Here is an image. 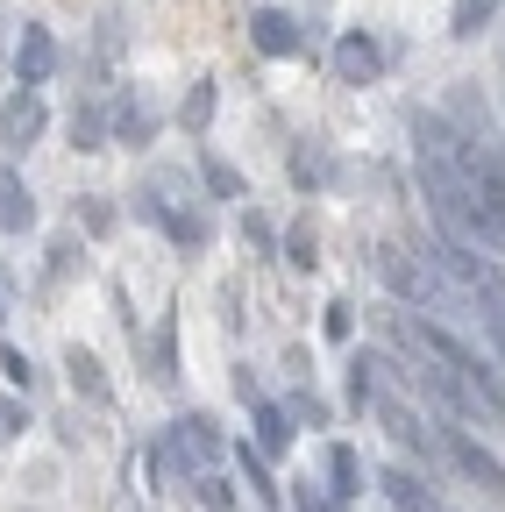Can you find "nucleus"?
Returning <instances> with one entry per match:
<instances>
[{
  "label": "nucleus",
  "mask_w": 505,
  "mask_h": 512,
  "mask_svg": "<svg viewBox=\"0 0 505 512\" xmlns=\"http://www.w3.org/2000/svg\"><path fill=\"white\" fill-rule=\"evenodd\" d=\"M413 164H420V200H427V221L463 242V249H505V235L491 228L484 200H477V178H470V157H463V136L449 128L441 107H420L413 114Z\"/></svg>",
  "instance_id": "f257e3e1"
},
{
  "label": "nucleus",
  "mask_w": 505,
  "mask_h": 512,
  "mask_svg": "<svg viewBox=\"0 0 505 512\" xmlns=\"http://www.w3.org/2000/svg\"><path fill=\"white\" fill-rule=\"evenodd\" d=\"M441 470H456L463 484H477L484 498H505V463L484 441H470L463 427H441Z\"/></svg>",
  "instance_id": "f03ea898"
},
{
  "label": "nucleus",
  "mask_w": 505,
  "mask_h": 512,
  "mask_svg": "<svg viewBox=\"0 0 505 512\" xmlns=\"http://www.w3.org/2000/svg\"><path fill=\"white\" fill-rule=\"evenodd\" d=\"M157 128H164V107H157V93L136 79V86H121V100H114V143H129V150H143V143H157Z\"/></svg>",
  "instance_id": "7ed1b4c3"
},
{
  "label": "nucleus",
  "mask_w": 505,
  "mask_h": 512,
  "mask_svg": "<svg viewBox=\"0 0 505 512\" xmlns=\"http://www.w3.org/2000/svg\"><path fill=\"white\" fill-rule=\"evenodd\" d=\"M50 72H57V36L43 22H22V36H15V79L22 86H43Z\"/></svg>",
  "instance_id": "20e7f679"
},
{
  "label": "nucleus",
  "mask_w": 505,
  "mask_h": 512,
  "mask_svg": "<svg viewBox=\"0 0 505 512\" xmlns=\"http://www.w3.org/2000/svg\"><path fill=\"white\" fill-rule=\"evenodd\" d=\"M249 43H257L264 57H299L306 50V29L285 8H257V15H249Z\"/></svg>",
  "instance_id": "39448f33"
},
{
  "label": "nucleus",
  "mask_w": 505,
  "mask_h": 512,
  "mask_svg": "<svg viewBox=\"0 0 505 512\" xmlns=\"http://www.w3.org/2000/svg\"><path fill=\"white\" fill-rule=\"evenodd\" d=\"M171 448H178V463H193L200 477L214 470V456H221V434H214V420L207 413H185L178 427H171Z\"/></svg>",
  "instance_id": "423d86ee"
},
{
  "label": "nucleus",
  "mask_w": 505,
  "mask_h": 512,
  "mask_svg": "<svg viewBox=\"0 0 505 512\" xmlns=\"http://www.w3.org/2000/svg\"><path fill=\"white\" fill-rule=\"evenodd\" d=\"M36 136H43V100H36V86H22V93H8V107H0V143L29 150Z\"/></svg>",
  "instance_id": "0eeeda50"
},
{
  "label": "nucleus",
  "mask_w": 505,
  "mask_h": 512,
  "mask_svg": "<svg viewBox=\"0 0 505 512\" xmlns=\"http://www.w3.org/2000/svg\"><path fill=\"white\" fill-rule=\"evenodd\" d=\"M377 72H385V50H377L363 29H349V36L335 43V79H342V86H370Z\"/></svg>",
  "instance_id": "6e6552de"
},
{
  "label": "nucleus",
  "mask_w": 505,
  "mask_h": 512,
  "mask_svg": "<svg viewBox=\"0 0 505 512\" xmlns=\"http://www.w3.org/2000/svg\"><path fill=\"white\" fill-rule=\"evenodd\" d=\"M285 171H292V185H299V192H328L335 157H328V143H321V136H299V143H292V157H285Z\"/></svg>",
  "instance_id": "1a4fd4ad"
},
{
  "label": "nucleus",
  "mask_w": 505,
  "mask_h": 512,
  "mask_svg": "<svg viewBox=\"0 0 505 512\" xmlns=\"http://www.w3.org/2000/svg\"><path fill=\"white\" fill-rule=\"evenodd\" d=\"M65 377H72V399H86V406H107L114 399V384H107V370H100V356L93 349H65Z\"/></svg>",
  "instance_id": "9d476101"
},
{
  "label": "nucleus",
  "mask_w": 505,
  "mask_h": 512,
  "mask_svg": "<svg viewBox=\"0 0 505 512\" xmlns=\"http://www.w3.org/2000/svg\"><path fill=\"white\" fill-rule=\"evenodd\" d=\"M0 228H8V235L36 228V200H29V185H22L15 164H0Z\"/></svg>",
  "instance_id": "9b49d317"
},
{
  "label": "nucleus",
  "mask_w": 505,
  "mask_h": 512,
  "mask_svg": "<svg viewBox=\"0 0 505 512\" xmlns=\"http://www.w3.org/2000/svg\"><path fill=\"white\" fill-rule=\"evenodd\" d=\"M249 420H257V456H285V448H292V413L285 406H271V399H257V406H249Z\"/></svg>",
  "instance_id": "f8f14e48"
},
{
  "label": "nucleus",
  "mask_w": 505,
  "mask_h": 512,
  "mask_svg": "<svg viewBox=\"0 0 505 512\" xmlns=\"http://www.w3.org/2000/svg\"><path fill=\"white\" fill-rule=\"evenodd\" d=\"M328 491L349 505V498H363V456H356V448L349 441H335L328 448Z\"/></svg>",
  "instance_id": "ddd939ff"
},
{
  "label": "nucleus",
  "mask_w": 505,
  "mask_h": 512,
  "mask_svg": "<svg viewBox=\"0 0 505 512\" xmlns=\"http://www.w3.org/2000/svg\"><path fill=\"white\" fill-rule=\"evenodd\" d=\"M178 128H185L193 143L214 128V79H193V86H185V100H178Z\"/></svg>",
  "instance_id": "4468645a"
},
{
  "label": "nucleus",
  "mask_w": 505,
  "mask_h": 512,
  "mask_svg": "<svg viewBox=\"0 0 505 512\" xmlns=\"http://www.w3.org/2000/svg\"><path fill=\"white\" fill-rule=\"evenodd\" d=\"M385 498H392L399 512H449V505H441V498L413 477V470H385Z\"/></svg>",
  "instance_id": "2eb2a0df"
},
{
  "label": "nucleus",
  "mask_w": 505,
  "mask_h": 512,
  "mask_svg": "<svg viewBox=\"0 0 505 512\" xmlns=\"http://www.w3.org/2000/svg\"><path fill=\"white\" fill-rule=\"evenodd\" d=\"M107 143H114V121H107L93 100H79V107H72V150H107Z\"/></svg>",
  "instance_id": "dca6fc26"
},
{
  "label": "nucleus",
  "mask_w": 505,
  "mask_h": 512,
  "mask_svg": "<svg viewBox=\"0 0 505 512\" xmlns=\"http://www.w3.org/2000/svg\"><path fill=\"white\" fill-rule=\"evenodd\" d=\"M285 264H292V271H313V264H321V228H313V214H299V221L285 228Z\"/></svg>",
  "instance_id": "f3484780"
},
{
  "label": "nucleus",
  "mask_w": 505,
  "mask_h": 512,
  "mask_svg": "<svg viewBox=\"0 0 505 512\" xmlns=\"http://www.w3.org/2000/svg\"><path fill=\"white\" fill-rule=\"evenodd\" d=\"M150 377L157 384H178V328H171V313L157 320V335H150Z\"/></svg>",
  "instance_id": "a211bd4d"
},
{
  "label": "nucleus",
  "mask_w": 505,
  "mask_h": 512,
  "mask_svg": "<svg viewBox=\"0 0 505 512\" xmlns=\"http://www.w3.org/2000/svg\"><path fill=\"white\" fill-rule=\"evenodd\" d=\"M200 178H207V192H214V200H242V171H235L228 157L200 150Z\"/></svg>",
  "instance_id": "6ab92c4d"
},
{
  "label": "nucleus",
  "mask_w": 505,
  "mask_h": 512,
  "mask_svg": "<svg viewBox=\"0 0 505 512\" xmlns=\"http://www.w3.org/2000/svg\"><path fill=\"white\" fill-rule=\"evenodd\" d=\"M491 15H498V0H456L449 36H477V29H491Z\"/></svg>",
  "instance_id": "aec40b11"
},
{
  "label": "nucleus",
  "mask_w": 505,
  "mask_h": 512,
  "mask_svg": "<svg viewBox=\"0 0 505 512\" xmlns=\"http://www.w3.org/2000/svg\"><path fill=\"white\" fill-rule=\"evenodd\" d=\"M292 512H342V498H335L328 484H313V477H299V484H292Z\"/></svg>",
  "instance_id": "412c9836"
},
{
  "label": "nucleus",
  "mask_w": 505,
  "mask_h": 512,
  "mask_svg": "<svg viewBox=\"0 0 505 512\" xmlns=\"http://www.w3.org/2000/svg\"><path fill=\"white\" fill-rule=\"evenodd\" d=\"M242 242L257 249V256H271V249H278V228H271V221H264L257 207H249V214H242Z\"/></svg>",
  "instance_id": "4be33fe9"
},
{
  "label": "nucleus",
  "mask_w": 505,
  "mask_h": 512,
  "mask_svg": "<svg viewBox=\"0 0 505 512\" xmlns=\"http://www.w3.org/2000/svg\"><path fill=\"white\" fill-rule=\"evenodd\" d=\"M242 477H249V491H257V498H278V484H271L264 456H257V448H249V441H242Z\"/></svg>",
  "instance_id": "5701e85b"
},
{
  "label": "nucleus",
  "mask_w": 505,
  "mask_h": 512,
  "mask_svg": "<svg viewBox=\"0 0 505 512\" xmlns=\"http://www.w3.org/2000/svg\"><path fill=\"white\" fill-rule=\"evenodd\" d=\"M79 221H86V235H107V228H114V207L100 200V192H86V200H79Z\"/></svg>",
  "instance_id": "b1692460"
},
{
  "label": "nucleus",
  "mask_w": 505,
  "mask_h": 512,
  "mask_svg": "<svg viewBox=\"0 0 505 512\" xmlns=\"http://www.w3.org/2000/svg\"><path fill=\"white\" fill-rule=\"evenodd\" d=\"M321 328H328V342H349V335H356V313H349V299H335V306H328V320H321Z\"/></svg>",
  "instance_id": "393cba45"
},
{
  "label": "nucleus",
  "mask_w": 505,
  "mask_h": 512,
  "mask_svg": "<svg viewBox=\"0 0 505 512\" xmlns=\"http://www.w3.org/2000/svg\"><path fill=\"white\" fill-rule=\"evenodd\" d=\"M285 413H292V420H306V427H328V406H321V399H313V392H299V399H292Z\"/></svg>",
  "instance_id": "a878e982"
},
{
  "label": "nucleus",
  "mask_w": 505,
  "mask_h": 512,
  "mask_svg": "<svg viewBox=\"0 0 505 512\" xmlns=\"http://www.w3.org/2000/svg\"><path fill=\"white\" fill-rule=\"evenodd\" d=\"M29 427V413H22V399H0V441H8V434H22Z\"/></svg>",
  "instance_id": "bb28decb"
},
{
  "label": "nucleus",
  "mask_w": 505,
  "mask_h": 512,
  "mask_svg": "<svg viewBox=\"0 0 505 512\" xmlns=\"http://www.w3.org/2000/svg\"><path fill=\"white\" fill-rule=\"evenodd\" d=\"M0 370H8V377H15V384H29V356H22V349H15V342H0Z\"/></svg>",
  "instance_id": "cd10ccee"
},
{
  "label": "nucleus",
  "mask_w": 505,
  "mask_h": 512,
  "mask_svg": "<svg viewBox=\"0 0 505 512\" xmlns=\"http://www.w3.org/2000/svg\"><path fill=\"white\" fill-rule=\"evenodd\" d=\"M200 498H207L214 512H228V484H221V477H200Z\"/></svg>",
  "instance_id": "c85d7f7f"
},
{
  "label": "nucleus",
  "mask_w": 505,
  "mask_h": 512,
  "mask_svg": "<svg viewBox=\"0 0 505 512\" xmlns=\"http://www.w3.org/2000/svg\"><path fill=\"white\" fill-rule=\"evenodd\" d=\"M498 86H505V50H498Z\"/></svg>",
  "instance_id": "c756f323"
}]
</instances>
